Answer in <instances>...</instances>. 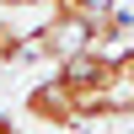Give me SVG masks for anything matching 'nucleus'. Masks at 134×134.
I'll list each match as a JSON object with an SVG mask.
<instances>
[{
    "instance_id": "obj_1",
    "label": "nucleus",
    "mask_w": 134,
    "mask_h": 134,
    "mask_svg": "<svg viewBox=\"0 0 134 134\" xmlns=\"http://www.w3.org/2000/svg\"><path fill=\"white\" fill-rule=\"evenodd\" d=\"M21 107H27V118L32 124H43V129H64V134H81L86 124H81V113H75V102L59 91V81H38L27 97H21Z\"/></svg>"
},
{
    "instance_id": "obj_2",
    "label": "nucleus",
    "mask_w": 134,
    "mask_h": 134,
    "mask_svg": "<svg viewBox=\"0 0 134 134\" xmlns=\"http://www.w3.org/2000/svg\"><path fill=\"white\" fill-rule=\"evenodd\" d=\"M43 5H48L54 16H86V11L97 5V0H43Z\"/></svg>"
},
{
    "instance_id": "obj_3",
    "label": "nucleus",
    "mask_w": 134,
    "mask_h": 134,
    "mask_svg": "<svg viewBox=\"0 0 134 134\" xmlns=\"http://www.w3.org/2000/svg\"><path fill=\"white\" fill-rule=\"evenodd\" d=\"M0 134H16V124H11V118H5V113H0Z\"/></svg>"
}]
</instances>
